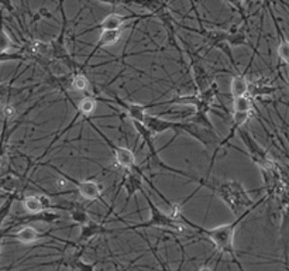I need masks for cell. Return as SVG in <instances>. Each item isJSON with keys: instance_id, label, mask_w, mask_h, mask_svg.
<instances>
[{"instance_id": "1", "label": "cell", "mask_w": 289, "mask_h": 271, "mask_svg": "<svg viewBox=\"0 0 289 271\" xmlns=\"http://www.w3.org/2000/svg\"><path fill=\"white\" fill-rule=\"evenodd\" d=\"M188 179H190V183L198 184V188L210 189L213 195H216L236 218L250 208L260 207L262 202L268 199L267 196L258 200L251 199L250 192L243 187L240 181L236 179H218L209 177L196 178L194 175H190Z\"/></svg>"}, {"instance_id": "2", "label": "cell", "mask_w": 289, "mask_h": 271, "mask_svg": "<svg viewBox=\"0 0 289 271\" xmlns=\"http://www.w3.org/2000/svg\"><path fill=\"white\" fill-rule=\"evenodd\" d=\"M255 208L258 207L250 208L246 212H243L240 216H237L230 223L222 224V226L213 228V229H205V228H202V226H198V224L194 223V222H190L189 219L185 218L182 213L179 215V220H182L183 223L186 224V228H192V229H195L198 233L206 236L207 239L214 244L216 252H218L220 256H229L231 261L238 267V270L246 271L244 270V267H243L242 261L237 257V252L236 249H234V236H236V230L237 228H238V224L242 223L243 220H246V219L248 218V215L253 212Z\"/></svg>"}, {"instance_id": "3", "label": "cell", "mask_w": 289, "mask_h": 271, "mask_svg": "<svg viewBox=\"0 0 289 271\" xmlns=\"http://www.w3.org/2000/svg\"><path fill=\"white\" fill-rule=\"evenodd\" d=\"M141 195L146 198L147 200L148 209H150V219L147 222H142L140 224H134V226H127V228H123V229H117L118 232H126V230H138V229H148V228H157V229H164V230H170V232H174V233H185L186 232V224L183 223L182 220L179 219H174L171 218L168 212H164L161 211L153 200H151V196L147 194V191L144 189L141 192Z\"/></svg>"}, {"instance_id": "4", "label": "cell", "mask_w": 289, "mask_h": 271, "mask_svg": "<svg viewBox=\"0 0 289 271\" xmlns=\"http://www.w3.org/2000/svg\"><path fill=\"white\" fill-rule=\"evenodd\" d=\"M182 133H186V134L190 136L192 139H195L196 142L201 143L202 146H203V148H213V150H214V148L218 147L219 142H220L216 129H207V127H203L201 124H196L194 123V122L182 120V122H177L175 136L172 137L170 142L166 143L164 147L159 148L158 151H161V150H164V148L168 147V146L175 140V137H178L179 134H182Z\"/></svg>"}, {"instance_id": "5", "label": "cell", "mask_w": 289, "mask_h": 271, "mask_svg": "<svg viewBox=\"0 0 289 271\" xmlns=\"http://www.w3.org/2000/svg\"><path fill=\"white\" fill-rule=\"evenodd\" d=\"M238 134L246 146V154L251 159L254 164L260 168V171H272V170L278 168V164L270 157L268 151L264 147H261L258 142L254 139L253 134L246 127L238 129Z\"/></svg>"}, {"instance_id": "6", "label": "cell", "mask_w": 289, "mask_h": 271, "mask_svg": "<svg viewBox=\"0 0 289 271\" xmlns=\"http://www.w3.org/2000/svg\"><path fill=\"white\" fill-rule=\"evenodd\" d=\"M85 120H86V123L94 130V133L99 136L102 140L110 147V150L113 151V155H114L116 165H117L118 168H123L124 171H141V167L137 165L136 153H134L133 150L127 147H122V146H118L116 143H113L112 140L93 123L92 119H85Z\"/></svg>"}, {"instance_id": "7", "label": "cell", "mask_w": 289, "mask_h": 271, "mask_svg": "<svg viewBox=\"0 0 289 271\" xmlns=\"http://www.w3.org/2000/svg\"><path fill=\"white\" fill-rule=\"evenodd\" d=\"M147 18H154L153 14L150 13H131L129 16H123V14H117V13H113V14H109L106 17L103 18L102 21H99L98 24H94L89 29H85L83 31H81L78 36H85L88 33H92V31H96V30H120V29H126L127 24L130 21H141V20H147Z\"/></svg>"}, {"instance_id": "8", "label": "cell", "mask_w": 289, "mask_h": 271, "mask_svg": "<svg viewBox=\"0 0 289 271\" xmlns=\"http://www.w3.org/2000/svg\"><path fill=\"white\" fill-rule=\"evenodd\" d=\"M38 164L41 165V167H51L53 170L58 172L61 177L66 179L68 183L74 184L75 187H77L78 192L79 195L82 196L83 199H88V200H102V194H103V187H102L101 183H98V181H93V179H85V181H79V179H75L74 177L71 175H68L65 172L62 171L61 168L58 167H55V165L50 164V163H38Z\"/></svg>"}, {"instance_id": "9", "label": "cell", "mask_w": 289, "mask_h": 271, "mask_svg": "<svg viewBox=\"0 0 289 271\" xmlns=\"http://www.w3.org/2000/svg\"><path fill=\"white\" fill-rule=\"evenodd\" d=\"M251 115L253 113H248V112H233V119H231V127L229 130V133L227 136L222 139L220 142H219L218 147L213 150V154H212V160H210V165H209V172L212 170L213 164H214V161L218 159V155L220 154V151L223 150V148H227V147H231L230 146V142L231 139L234 137L238 129H242L244 127V124L247 123L250 118H251Z\"/></svg>"}, {"instance_id": "10", "label": "cell", "mask_w": 289, "mask_h": 271, "mask_svg": "<svg viewBox=\"0 0 289 271\" xmlns=\"http://www.w3.org/2000/svg\"><path fill=\"white\" fill-rule=\"evenodd\" d=\"M96 98V102H103V103H114L117 105L120 109H122V113L126 115L130 120H138V122H142V118L144 115L147 113L148 107H151L150 105H141V103H133V102H127V100L122 99L118 95H113V99H109V98H102V96H94Z\"/></svg>"}, {"instance_id": "11", "label": "cell", "mask_w": 289, "mask_h": 271, "mask_svg": "<svg viewBox=\"0 0 289 271\" xmlns=\"http://www.w3.org/2000/svg\"><path fill=\"white\" fill-rule=\"evenodd\" d=\"M147 178V175L144 174V171H126V174L122 178V183L118 185V191L122 188L126 189V194H127V198H126V204L124 207L129 204L131 196H134L137 192L141 194L144 191V179Z\"/></svg>"}, {"instance_id": "12", "label": "cell", "mask_w": 289, "mask_h": 271, "mask_svg": "<svg viewBox=\"0 0 289 271\" xmlns=\"http://www.w3.org/2000/svg\"><path fill=\"white\" fill-rule=\"evenodd\" d=\"M81 232L78 236V246H86L93 237L101 235H109V233H116L118 232L117 229H109L105 226V222H96V220H89L88 223L79 226Z\"/></svg>"}, {"instance_id": "13", "label": "cell", "mask_w": 289, "mask_h": 271, "mask_svg": "<svg viewBox=\"0 0 289 271\" xmlns=\"http://www.w3.org/2000/svg\"><path fill=\"white\" fill-rule=\"evenodd\" d=\"M188 55L189 59H190V72H192L194 82H195L196 88H198V92H202V91L209 88L214 81H213V77L210 75V72L203 66L201 59H198L196 55H192L190 53H188Z\"/></svg>"}, {"instance_id": "14", "label": "cell", "mask_w": 289, "mask_h": 271, "mask_svg": "<svg viewBox=\"0 0 289 271\" xmlns=\"http://www.w3.org/2000/svg\"><path fill=\"white\" fill-rule=\"evenodd\" d=\"M123 31L124 29H120V30H102L101 33V37H99V40L96 41V44L93 46V50L90 51V54L88 55V58L85 59V62H83L81 66H82V70L85 71V68L89 65V61L93 58L94 55L98 51H101L102 48L107 47V46H113V44H116V42L122 38L123 36Z\"/></svg>"}, {"instance_id": "15", "label": "cell", "mask_w": 289, "mask_h": 271, "mask_svg": "<svg viewBox=\"0 0 289 271\" xmlns=\"http://www.w3.org/2000/svg\"><path fill=\"white\" fill-rule=\"evenodd\" d=\"M141 123L147 127L148 131H150L154 137L161 134V133L170 131V130H172V131L175 133V130H177V122L166 120V119H162L161 116H154V115H150V113H146V115H144Z\"/></svg>"}, {"instance_id": "16", "label": "cell", "mask_w": 289, "mask_h": 271, "mask_svg": "<svg viewBox=\"0 0 289 271\" xmlns=\"http://www.w3.org/2000/svg\"><path fill=\"white\" fill-rule=\"evenodd\" d=\"M51 233H53V230L40 232V230H37L36 228H33V226H30V224H24L23 228H20L17 232H14L12 235L9 233L7 236L13 237L14 240H17V242L21 243V244H33V243L38 242V240H41L44 237L51 236Z\"/></svg>"}, {"instance_id": "17", "label": "cell", "mask_w": 289, "mask_h": 271, "mask_svg": "<svg viewBox=\"0 0 289 271\" xmlns=\"http://www.w3.org/2000/svg\"><path fill=\"white\" fill-rule=\"evenodd\" d=\"M268 9H270V14H271L272 20H274V24H275V29H277L278 37H279V42H278V48H277L278 57H279V61H281L283 65H288V62H289V42H288V40H286V37H285V33H283L282 29H281V26L278 24L277 17H275V14H274V10L271 9V6H268Z\"/></svg>"}, {"instance_id": "18", "label": "cell", "mask_w": 289, "mask_h": 271, "mask_svg": "<svg viewBox=\"0 0 289 271\" xmlns=\"http://www.w3.org/2000/svg\"><path fill=\"white\" fill-rule=\"evenodd\" d=\"M226 42L233 47H243V46H248V31L247 26L243 24L242 27L238 26H233L230 30H227V38Z\"/></svg>"}, {"instance_id": "19", "label": "cell", "mask_w": 289, "mask_h": 271, "mask_svg": "<svg viewBox=\"0 0 289 271\" xmlns=\"http://www.w3.org/2000/svg\"><path fill=\"white\" fill-rule=\"evenodd\" d=\"M248 70H246L244 72H238L237 75L231 78V85H230V95L233 98H237V96H244V95H248V88H250V82H248L247 74Z\"/></svg>"}, {"instance_id": "20", "label": "cell", "mask_w": 289, "mask_h": 271, "mask_svg": "<svg viewBox=\"0 0 289 271\" xmlns=\"http://www.w3.org/2000/svg\"><path fill=\"white\" fill-rule=\"evenodd\" d=\"M14 81V79H13ZM12 82H0V103L2 102H5V100H9V98L10 96H13V95H18L21 94V92H24V91H31V89L37 88V86H40L41 83H36V85H31V86H20V88H16V86H13ZM6 103V102H5Z\"/></svg>"}, {"instance_id": "21", "label": "cell", "mask_w": 289, "mask_h": 271, "mask_svg": "<svg viewBox=\"0 0 289 271\" xmlns=\"http://www.w3.org/2000/svg\"><path fill=\"white\" fill-rule=\"evenodd\" d=\"M233 112H255V105H254L253 98L248 96V95L233 98Z\"/></svg>"}, {"instance_id": "22", "label": "cell", "mask_w": 289, "mask_h": 271, "mask_svg": "<svg viewBox=\"0 0 289 271\" xmlns=\"http://www.w3.org/2000/svg\"><path fill=\"white\" fill-rule=\"evenodd\" d=\"M96 105H98V102H96L94 96H85L79 100V103H78V106H75V109L81 112L83 119H90L94 109H96Z\"/></svg>"}, {"instance_id": "23", "label": "cell", "mask_w": 289, "mask_h": 271, "mask_svg": "<svg viewBox=\"0 0 289 271\" xmlns=\"http://www.w3.org/2000/svg\"><path fill=\"white\" fill-rule=\"evenodd\" d=\"M89 78L83 72H75L72 74L69 81V89L74 92H86L89 89Z\"/></svg>"}, {"instance_id": "24", "label": "cell", "mask_w": 289, "mask_h": 271, "mask_svg": "<svg viewBox=\"0 0 289 271\" xmlns=\"http://www.w3.org/2000/svg\"><path fill=\"white\" fill-rule=\"evenodd\" d=\"M69 219H71L74 223H77L78 226H82V224L88 223L89 220H90L88 211L82 205H79V204H75L74 208L69 211Z\"/></svg>"}, {"instance_id": "25", "label": "cell", "mask_w": 289, "mask_h": 271, "mask_svg": "<svg viewBox=\"0 0 289 271\" xmlns=\"http://www.w3.org/2000/svg\"><path fill=\"white\" fill-rule=\"evenodd\" d=\"M14 47H16V44L13 42L9 33L5 30L3 17H2V13H0V53H10V50Z\"/></svg>"}, {"instance_id": "26", "label": "cell", "mask_w": 289, "mask_h": 271, "mask_svg": "<svg viewBox=\"0 0 289 271\" xmlns=\"http://www.w3.org/2000/svg\"><path fill=\"white\" fill-rule=\"evenodd\" d=\"M278 89L275 86H270L267 83H255V85H250L248 88V95H251L254 98L257 96H264V95H272L277 92Z\"/></svg>"}, {"instance_id": "27", "label": "cell", "mask_w": 289, "mask_h": 271, "mask_svg": "<svg viewBox=\"0 0 289 271\" xmlns=\"http://www.w3.org/2000/svg\"><path fill=\"white\" fill-rule=\"evenodd\" d=\"M14 200H18L17 195H9L7 199L0 205V229H2V226L5 223V220H6V218L9 216V213H10V209H12L13 202H14Z\"/></svg>"}, {"instance_id": "28", "label": "cell", "mask_w": 289, "mask_h": 271, "mask_svg": "<svg viewBox=\"0 0 289 271\" xmlns=\"http://www.w3.org/2000/svg\"><path fill=\"white\" fill-rule=\"evenodd\" d=\"M227 5H230L233 9H236L238 14L244 20V24L247 26V14H246V7H244V0H224Z\"/></svg>"}, {"instance_id": "29", "label": "cell", "mask_w": 289, "mask_h": 271, "mask_svg": "<svg viewBox=\"0 0 289 271\" xmlns=\"http://www.w3.org/2000/svg\"><path fill=\"white\" fill-rule=\"evenodd\" d=\"M10 61H24V57L20 51L17 53H0V64Z\"/></svg>"}, {"instance_id": "30", "label": "cell", "mask_w": 289, "mask_h": 271, "mask_svg": "<svg viewBox=\"0 0 289 271\" xmlns=\"http://www.w3.org/2000/svg\"><path fill=\"white\" fill-rule=\"evenodd\" d=\"M98 2L110 6H133V0H98Z\"/></svg>"}, {"instance_id": "31", "label": "cell", "mask_w": 289, "mask_h": 271, "mask_svg": "<svg viewBox=\"0 0 289 271\" xmlns=\"http://www.w3.org/2000/svg\"><path fill=\"white\" fill-rule=\"evenodd\" d=\"M0 7L5 9L9 13H14V5L13 0H0Z\"/></svg>"}, {"instance_id": "32", "label": "cell", "mask_w": 289, "mask_h": 271, "mask_svg": "<svg viewBox=\"0 0 289 271\" xmlns=\"http://www.w3.org/2000/svg\"><path fill=\"white\" fill-rule=\"evenodd\" d=\"M9 232H10V228H6V229L0 230V252H2V246H3V240H5V237L9 235Z\"/></svg>"}, {"instance_id": "33", "label": "cell", "mask_w": 289, "mask_h": 271, "mask_svg": "<svg viewBox=\"0 0 289 271\" xmlns=\"http://www.w3.org/2000/svg\"><path fill=\"white\" fill-rule=\"evenodd\" d=\"M66 184H68V181H66V179H64V178L61 177V179H58V183H57V185H58V188H59V189H62V188H65Z\"/></svg>"}, {"instance_id": "34", "label": "cell", "mask_w": 289, "mask_h": 271, "mask_svg": "<svg viewBox=\"0 0 289 271\" xmlns=\"http://www.w3.org/2000/svg\"><path fill=\"white\" fill-rule=\"evenodd\" d=\"M198 271H213V270H212V268H210V267H209V265H207V264H203Z\"/></svg>"}, {"instance_id": "35", "label": "cell", "mask_w": 289, "mask_h": 271, "mask_svg": "<svg viewBox=\"0 0 289 271\" xmlns=\"http://www.w3.org/2000/svg\"><path fill=\"white\" fill-rule=\"evenodd\" d=\"M248 2H253V3H255V2H261V0H248Z\"/></svg>"}]
</instances>
